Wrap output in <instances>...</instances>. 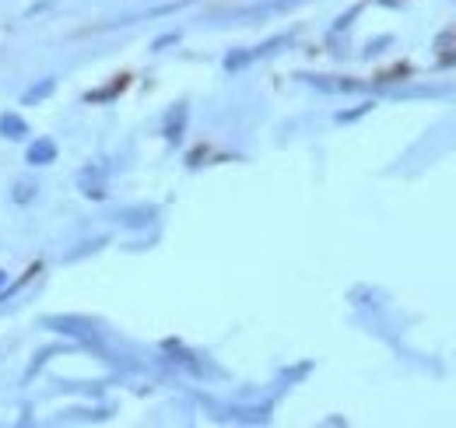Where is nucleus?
<instances>
[{"mask_svg": "<svg viewBox=\"0 0 456 428\" xmlns=\"http://www.w3.org/2000/svg\"><path fill=\"white\" fill-rule=\"evenodd\" d=\"M53 88H57V78H42V81H35V85L21 95V106H35V102L49 99V95H53Z\"/></svg>", "mask_w": 456, "mask_h": 428, "instance_id": "7", "label": "nucleus"}, {"mask_svg": "<svg viewBox=\"0 0 456 428\" xmlns=\"http://www.w3.org/2000/svg\"><path fill=\"white\" fill-rule=\"evenodd\" d=\"M78 190L88 197V201H102L105 197V169L102 165H85L78 172Z\"/></svg>", "mask_w": 456, "mask_h": 428, "instance_id": "2", "label": "nucleus"}, {"mask_svg": "<svg viewBox=\"0 0 456 428\" xmlns=\"http://www.w3.org/2000/svg\"><path fill=\"white\" fill-rule=\"evenodd\" d=\"M368 102H365V106H358V109H351V112H341V116H337V119H341V123H348V119H358V116H365V112H368Z\"/></svg>", "mask_w": 456, "mask_h": 428, "instance_id": "11", "label": "nucleus"}, {"mask_svg": "<svg viewBox=\"0 0 456 428\" xmlns=\"http://www.w3.org/2000/svg\"><path fill=\"white\" fill-rule=\"evenodd\" d=\"M46 330H57L71 340H85V344H95V323L85 320V316H46L42 320Z\"/></svg>", "mask_w": 456, "mask_h": 428, "instance_id": "1", "label": "nucleus"}, {"mask_svg": "<svg viewBox=\"0 0 456 428\" xmlns=\"http://www.w3.org/2000/svg\"><path fill=\"white\" fill-rule=\"evenodd\" d=\"M158 218V211L155 208H123V211H116V221L119 225H127V228H144V225H151Z\"/></svg>", "mask_w": 456, "mask_h": 428, "instance_id": "4", "label": "nucleus"}, {"mask_svg": "<svg viewBox=\"0 0 456 428\" xmlns=\"http://www.w3.org/2000/svg\"><path fill=\"white\" fill-rule=\"evenodd\" d=\"M35 190H39L35 179H18L11 197H14V204H32V201H35Z\"/></svg>", "mask_w": 456, "mask_h": 428, "instance_id": "9", "label": "nucleus"}, {"mask_svg": "<svg viewBox=\"0 0 456 428\" xmlns=\"http://www.w3.org/2000/svg\"><path fill=\"white\" fill-rule=\"evenodd\" d=\"M358 11H362V7H351V11H348V14H341V21H337V25H334V35H337V32H344V28H348V25H351V21H355V18H358Z\"/></svg>", "mask_w": 456, "mask_h": 428, "instance_id": "10", "label": "nucleus"}, {"mask_svg": "<svg viewBox=\"0 0 456 428\" xmlns=\"http://www.w3.org/2000/svg\"><path fill=\"white\" fill-rule=\"evenodd\" d=\"M25 162L28 165H53L57 162V141L53 137H39V141H32L28 144V151H25Z\"/></svg>", "mask_w": 456, "mask_h": 428, "instance_id": "3", "label": "nucleus"}, {"mask_svg": "<svg viewBox=\"0 0 456 428\" xmlns=\"http://www.w3.org/2000/svg\"><path fill=\"white\" fill-rule=\"evenodd\" d=\"M102 246H105V239H102V235H98V239H85V242H81L78 249H71V253H64V263H78L81 256H91V253H98Z\"/></svg>", "mask_w": 456, "mask_h": 428, "instance_id": "8", "label": "nucleus"}, {"mask_svg": "<svg viewBox=\"0 0 456 428\" xmlns=\"http://www.w3.org/2000/svg\"><path fill=\"white\" fill-rule=\"evenodd\" d=\"M4 281H7V274H4V271H0V285H4Z\"/></svg>", "mask_w": 456, "mask_h": 428, "instance_id": "13", "label": "nucleus"}, {"mask_svg": "<svg viewBox=\"0 0 456 428\" xmlns=\"http://www.w3.org/2000/svg\"><path fill=\"white\" fill-rule=\"evenodd\" d=\"M0 137H7V141H25V137H28V123H25L18 112H4V116H0Z\"/></svg>", "mask_w": 456, "mask_h": 428, "instance_id": "6", "label": "nucleus"}, {"mask_svg": "<svg viewBox=\"0 0 456 428\" xmlns=\"http://www.w3.org/2000/svg\"><path fill=\"white\" fill-rule=\"evenodd\" d=\"M182 126H186V102H176L165 112V137H169V144H180Z\"/></svg>", "mask_w": 456, "mask_h": 428, "instance_id": "5", "label": "nucleus"}, {"mask_svg": "<svg viewBox=\"0 0 456 428\" xmlns=\"http://www.w3.org/2000/svg\"><path fill=\"white\" fill-rule=\"evenodd\" d=\"M382 46H390V39H386V35H382V39H375V42H368V49H365V57H375V53H379Z\"/></svg>", "mask_w": 456, "mask_h": 428, "instance_id": "12", "label": "nucleus"}]
</instances>
